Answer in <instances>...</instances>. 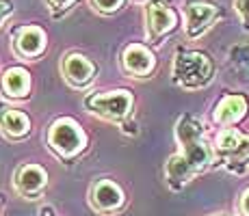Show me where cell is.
Listing matches in <instances>:
<instances>
[{
    "label": "cell",
    "instance_id": "5b68a950",
    "mask_svg": "<svg viewBox=\"0 0 249 216\" xmlns=\"http://www.w3.org/2000/svg\"><path fill=\"white\" fill-rule=\"evenodd\" d=\"M132 104H135V95L126 89H117V91H104V93H93L87 98L85 108L91 115L107 121H124L130 115Z\"/></svg>",
    "mask_w": 249,
    "mask_h": 216
},
{
    "label": "cell",
    "instance_id": "8fae6325",
    "mask_svg": "<svg viewBox=\"0 0 249 216\" xmlns=\"http://www.w3.org/2000/svg\"><path fill=\"white\" fill-rule=\"evenodd\" d=\"M61 71H63V78L68 80L70 86L74 89H83L87 86L95 76V65L91 63V59H87L80 52H70L68 56H63L61 61Z\"/></svg>",
    "mask_w": 249,
    "mask_h": 216
},
{
    "label": "cell",
    "instance_id": "ac0fdd59",
    "mask_svg": "<svg viewBox=\"0 0 249 216\" xmlns=\"http://www.w3.org/2000/svg\"><path fill=\"white\" fill-rule=\"evenodd\" d=\"M234 9H236L243 26L249 28V0H234Z\"/></svg>",
    "mask_w": 249,
    "mask_h": 216
},
{
    "label": "cell",
    "instance_id": "ba28073f",
    "mask_svg": "<svg viewBox=\"0 0 249 216\" xmlns=\"http://www.w3.org/2000/svg\"><path fill=\"white\" fill-rule=\"evenodd\" d=\"M13 186H16L18 195H22L24 199H37V197L44 195L48 186V173L37 162H28V165H22L16 171Z\"/></svg>",
    "mask_w": 249,
    "mask_h": 216
},
{
    "label": "cell",
    "instance_id": "5bb4252c",
    "mask_svg": "<svg viewBox=\"0 0 249 216\" xmlns=\"http://www.w3.org/2000/svg\"><path fill=\"white\" fill-rule=\"evenodd\" d=\"M33 78L24 67H9L0 76V89L9 100H26L31 95Z\"/></svg>",
    "mask_w": 249,
    "mask_h": 216
},
{
    "label": "cell",
    "instance_id": "2e32d148",
    "mask_svg": "<svg viewBox=\"0 0 249 216\" xmlns=\"http://www.w3.org/2000/svg\"><path fill=\"white\" fill-rule=\"evenodd\" d=\"M124 2H126V0H91L95 11L104 13V16H111V13L119 11V9L124 7Z\"/></svg>",
    "mask_w": 249,
    "mask_h": 216
},
{
    "label": "cell",
    "instance_id": "9a60e30c",
    "mask_svg": "<svg viewBox=\"0 0 249 216\" xmlns=\"http://www.w3.org/2000/svg\"><path fill=\"white\" fill-rule=\"evenodd\" d=\"M0 130L9 138H24L31 132V119L26 113L16 108H9L0 115Z\"/></svg>",
    "mask_w": 249,
    "mask_h": 216
},
{
    "label": "cell",
    "instance_id": "44dd1931",
    "mask_svg": "<svg viewBox=\"0 0 249 216\" xmlns=\"http://www.w3.org/2000/svg\"><path fill=\"white\" fill-rule=\"evenodd\" d=\"M132 2H141V4H145V7H147V4H152V2H160V0H132Z\"/></svg>",
    "mask_w": 249,
    "mask_h": 216
},
{
    "label": "cell",
    "instance_id": "6da1fadb",
    "mask_svg": "<svg viewBox=\"0 0 249 216\" xmlns=\"http://www.w3.org/2000/svg\"><path fill=\"white\" fill-rule=\"evenodd\" d=\"M176 141L180 151L171 156L165 165V180L171 190H182L193 177L204 173L213 165V147L206 141L204 126L197 117L184 113L176 121Z\"/></svg>",
    "mask_w": 249,
    "mask_h": 216
},
{
    "label": "cell",
    "instance_id": "ffe728a7",
    "mask_svg": "<svg viewBox=\"0 0 249 216\" xmlns=\"http://www.w3.org/2000/svg\"><path fill=\"white\" fill-rule=\"evenodd\" d=\"M13 11V4L9 0H0V24L7 20V16Z\"/></svg>",
    "mask_w": 249,
    "mask_h": 216
},
{
    "label": "cell",
    "instance_id": "52a82bcc",
    "mask_svg": "<svg viewBox=\"0 0 249 216\" xmlns=\"http://www.w3.org/2000/svg\"><path fill=\"white\" fill-rule=\"evenodd\" d=\"M89 203L100 214H115L119 210H124V205H126V193L117 182L102 177V180L93 182V186H91Z\"/></svg>",
    "mask_w": 249,
    "mask_h": 216
},
{
    "label": "cell",
    "instance_id": "277c9868",
    "mask_svg": "<svg viewBox=\"0 0 249 216\" xmlns=\"http://www.w3.org/2000/svg\"><path fill=\"white\" fill-rule=\"evenodd\" d=\"M48 145L61 158H74L87 147V134L71 117H59L48 128Z\"/></svg>",
    "mask_w": 249,
    "mask_h": 216
},
{
    "label": "cell",
    "instance_id": "d6986e66",
    "mask_svg": "<svg viewBox=\"0 0 249 216\" xmlns=\"http://www.w3.org/2000/svg\"><path fill=\"white\" fill-rule=\"evenodd\" d=\"M238 214H241V216H249V188L243 190L241 199H238Z\"/></svg>",
    "mask_w": 249,
    "mask_h": 216
},
{
    "label": "cell",
    "instance_id": "7402d4cb",
    "mask_svg": "<svg viewBox=\"0 0 249 216\" xmlns=\"http://www.w3.org/2000/svg\"><path fill=\"white\" fill-rule=\"evenodd\" d=\"M0 203H2V201H0Z\"/></svg>",
    "mask_w": 249,
    "mask_h": 216
},
{
    "label": "cell",
    "instance_id": "7c38bea8",
    "mask_svg": "<svg viewBox=\"0 0 249 216\" xmlns=\"http://www.w3.org/2000/svg\"><path fill=\"white\" fill-rule=\"evenodd\" d=\"M13 48L24 59H37L44 54L46 50V33L41 26L28 24V26H20L13 37Z\"/></svg>",
    "mask_w": 249,
    "mask_h": 216
},
{
    "label": "cell",
    "instance_id": "8992f818",
    "mask_svg": "<svg viewBox=\"0 0 249 216\" xmlns=\"http://www.w3.org/2000/svg\"><path fill=\"white\" fill-rule=\"evenodd\" d=\"M182 13H184V31L189 39H199L219 20V7L208 0H189L182 7Z\"/></svg>",
    "mask_w": 249,
    "mask_h": 216
},
{
    "label": "cell",
    "instance_id": "9c48e42d",
    "mask_svg": "<svg viewBox=\"0 0 249 216\" xmlns=\"http://www.w3.org/2000/svg\"><path fill=\"white\" fill-rule=\"evenodd\" d=\"M122 67L128 76L135 78H145L154 71L156 67V56L143 43H128L122 52Z\"/></svg>",
    "mask_w": 249,
    "mask_h": 216
},
{
    "label": "cell",
    "instance_id": "30bf717a",
    "mask_svg": "<svg viewBox=\"0 0 249 216\" xmlns=\"http://www.w3.org/2000/svg\"><path fill=\"white\" fill-rule=\"evenodd\" d=\"M178 24V16L174 9L162 2H152L145 7V33L150 41H159Z\"/></svg>",
    "mask_w": 249,
    "mask_h": 216
},
{
    "label": "cell",
    "instance_id": "3957f363",
    "mask_svg": "<svg viewBox=\"0 0 249 216\" xmlns=\"http://www.w3.org/2000/svg\"><path fill=\"white\" fill-rule=\"evenodd\" d=\"M214 147L219 151L223 169L232 175H245L249 169V136L234 128H226L217 134Z\"/></svg>",
    "mask_w": 249,
    "mask_h": 216
},
{
    "label": "cell",
    "instance_id": "4fadbf2b",
    "mask_svg": "<svg viewBox=\"0 0 249 216\" xmlns=\"http://www.w3.org/2000/svg\"><path fill=\"white\" fill-rule=\"evenodd\" d=\"M247 115V98L238 93H228L217 102L213 110V121L219 126H234Z\"/></svg>",
    "mask_w": 249,
    "mask_h": 216
},
{
    "label": "cell",
    "instance_id": "7a4b0ae2",
    "mask_svg": "<svg viewBox=\"0 0 249 216\" xmlns=\"http://www.w3.org/2000/svg\"><path fill=\"white\" fill-rule=\"evenodd\" d=\"M171 69L174 83L182 89H202L214 76L213 59L197 50H178Z\"/></svg>",
    "mask_w": 249,
    "mask_h": 216
},
{
    "label": "cell",
    "instance_id": "e0dca14e",
    "mask_svg": "<svg viewBox=\"0 0 249 216\" xmlns=\"http://www.w3.org/2000/svg\"><path fill=\"white\" fill-rule=\"evenodd\" d=\"M76 2H78V0H46L48 9H50V13L54 17H61L65 11H70Z\"/></svg>",
    "mask_w": 249,
    "mask_h": 216
}]
</instances>
